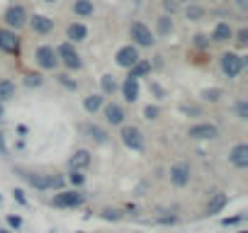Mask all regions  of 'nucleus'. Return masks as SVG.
Here are the masks:
<instances>
[{
  "label": "nucleus",
  "mask_w": 248,
  "mask_h": 233,
  "mask_svg": "<svg viewBox=\"0 0 248 233\" xmlns=\"http://www.w3.org/2000/svg\"><path fill=\"white\" fill-rule=\"evenodd\" d=\"M149 92H151V95H154V100H158V102H163V100L168 97L166 87H163L158 80H149Z\"/></svg>",
  "instance_id": "31"
},
{
  "label": "nucleus",
  "mask_w": 248,
  "mask_h": 233,
  "mask_svg": "<svg viewBox=\"0 0 248 233\" xmlns=\"http://www.w3.org/2000/svg\"><path fill=\"white\" fill-rule=\"evenodd\" d=\"M129 37H132V44L137 49H151L156 44V37H154L151 27L146 22H141V20H134L129 25Z\"/></svg>",
  "instance_id": "5"
},
{
  "label": "nucleus",
  "mask_w": 248,
  "mask_h": 233,
  "mask_svg": "<svg viewBox=\"0 0 248 233\" xmlns=\"http://www.w3.org/2000/svg\"><path fill=\"white\" fill-rule=\"evenodd\" d=\"M209 44H212V39H209V34H202V32H197V34L192 37V46H195V49H200V51H204V49H209Z\"/></svg>",
  "instance_id": "36"
},
{
  "label": "nucleus",
  "mask_w": 248,
  "mask_h": 233,
  "mask_svg": "<svg viewBox=\"0 0 248 233\" xmlns=\"http://www.w3.org/2000/svg\"><path fill=\"white\" fill-rule=\"evenodd\" d=\"M187 136L192 141H214V139H219V127L212 122H197L187 129Z\"/></svg>",
  "instance_id": "10"
},
{
  "label": "nucleus",
  "mask_w": 248,
  "mask_h": 233,
  "mask_svg": "<svg viewBox=\"0 0 248 233\" xmlns=\"http://www.w3.org/2000/svg\"><path fill=\"white\" fill-rule=\"evenodd\" d=\"M119 90V83H117V78L112 75V73H105L102 78H100V92L107 97V95H114Z\"/></svg>",
  "instance_id": "26"
},
{
  "label": "nucleus",
  "mask_w": 248,
  "mask_h": 233,
  "mask_svg": "<svg viewBox=\"0 0 248 233\" xmlns=\"http://www.w3.org/2000/svg\"><path fill=\"white\" fill-rule=\"evenodd\" d=\"M158 223H178V216H161Z\"/></svg>",
  "instance_id": "45"
},
{
  "label": "nucleus",
  "mask_w": 248,
  "mask_h": 233,
  "mask_svg": "<svg viewBox=\"0 0 248 233\" xmlns=\"http://www.w3.org/2000/svg\"><path fill=\"white\" fill-rule=\"evenodd\" d=\"M66 182H71L73 189H80V187L85 185V170H68Z\"/></svg>",
  "instance_id": "30"
},
{
  "label": "nucleus",
  "mask_w": 248,
  "mask_h": 233,
  "mask_svg": "<svg viewBox=\"0 0 248 233\" xmlns=\"http://www.w3.org/2000/svg\"><path fill=\"white\" fill-rule=\"evenodd\" d=\"M246 218V214H236V216H226V218H221V226H236V223H241Z\"/></svg>",
  "instance_id": "43"
},
{
  "label": "nucleus",
  "mask_w": 248,
  "mask_h": 233,
  "mask_svg": "<svg viewBox=\"0 0 248 233\" xmlns=\"http://www.w3.org/2000/svg\"><path fill=\"white\" fill-rule=\"evenodd\" d=\"M134 5H141V0H134Z\"/></svg>",
  "instance_id": "52"
},
{
  "label": "nucleus",
  "mask_w": 248,
  "mask_h": 233,
  "mask_svg": "<svg viewBox=\"0 0 248 233\" xmlns=\"http://www.w3.org/2000/svg\"><path fill=\"white\" fill-rule=\"evenodd\" d=\"M139 58H141V54H139V49H137L134 44H124V46H119L117 54H114V63H117L119 68H127V71H129Z\"/></svg>",
  "instance_id": "11"
},
{
  "label": "nucleus",
  "mask_w": 248,
  "mask_h": 233,
  "mask_svg": "<svg viewBox=\"0 0 248 233\" xmlns=\"http://www.w3.org/2000/svg\"><path fill=\"white\" fill-rule=\"evenodd\" d=\"M248 66V56L246 54H236V51H224L219 56V68L224 73V78L229 80H236Z\"/></svg>",
  "instance_id": "2"
},
{
  "label": "nucleus",
  "mask_w": 248,
  "mask_h": 233,
  "mask_svg": "<svg viewBox=\"0 0 248 233\" xmlns=\"http://www.w3.org/2000/svg\"><path fill=\"white\" fill-rule=\"evenodd\" d=\"M27 20H30V13H27V8H25L22 3H13V5H8L5 13H3L5 27H8V29H15V32H20L22 27H27Z\"/></svg>",
  "instance_id": "7"
},
{
  "label": "nucleus",
  "mask_w": 248,
  "mask_h": 233,
  "mask_svg": "<svg viewBox=\"0 0 248 233\" xmlns=\"http://www.w3.org/2000/svg\"><path fill=\"white\" fill-rule=\"evenodd\" d=\"M85 204V194L80 189H59L51 197L54 209H80Z\"/></svg>",
  "instance_id": "6"
},
{
  "label": "nucleus",
  "mask_w": 248,
  "mask_h": 233,
  "mask_svg": "<svg viewBox=\"0 0 248 233\" xmlns=\"http://www.w3.org/2000/svg\"><path fill=\"white\" fill-rule=\"evenodd\" d=\"M102 114H105V122H107L109 127L127 124V112H124V107L117 104V102H105V104H102Z\"/></svg>",
  "instance_id": "13"
},
{
  "label": "nucleus",
  "mask_w": 248,
  "mask_h": 233,
  "mask_svg": "<svg viewBox=\"0 0 248 233\" xmlns=\"http://www.w3.org/2000/svg\"><path fill=\"white\" fill-rule=\"evenodd\" d=\"M119 92H122V97L127 100V102H132V104H134V102L139 100V95H141L139 80H137V78H129V75H127V78H124V80L119 83Z\"/></svg>",
  "instance_id": "17"
},
{
  "label": "nucleus",
  "mask_w": 248,
  "mask_h": 233,
  "mask_svg": "<svg viewBox=\"0 0 248 233\" xmlns=\"http://www.w3.org/2000/svg\"><path fill=\"white\" fill-rule=\"evenodd\" d=\"M78 129H80V134H85V136H88L93 144H97V146H105V144L109 141V134H107V129H105V127H100V124L85 122V124H80Z\"/></svg>",
  "instance_id": "15"
},
{
  "label": "nucleus",
  "mask_w": 248,
  "mask_h": 233,
  "mask_svg": "<svg viewBox=\"0 0 248 233\" xmlns=\"http://www.w3.org/2000/svg\"><path fill=\"white\" fill-rule=\"evenodd\" d=\"M34 63L39 66V71H56L59 68V58H56V49L51 44H42L34 51Z\"/></svg>",
  "instance_id": "9"
},
{
  "label": "nucleus",
  "mask_w": 248,
  "mask_h": 233,
  "mask_svg": "<svg viewBox=\"0 0 248 233\" xmlns=\"http://www.w3.org/2000/svg\"><path fill=\"white\" fill-rule=\"evenodd\" d=\"M119 141L124 144V148H129L134 153H144L146 151V136L134 124H122L119 127Z\"/></svg>",
  "instance_id": "3"
},
{
  "label": "nucleus",
  "mask_w": 248,
  "mask_h": 233,
  "mask_svg": "<svg viewBox=\"0 0 248 233\" xmlns=\"http://www.w3.org/2000/svg\"><path fill=\"white\" fill-rule=\"evenodd\" d=\"M200 97H202L204 102H209V104H217V102L224 97V90H221V87H204V90L200 92Z\"/></svg>",
  "instance_id": "29"
},
{
  "label": "nucleus",
  "mask_w": 248,
  "mask_h": 233,
  "mask_svg": "<svg viewBox=\"0 0 248 233\" xmlns=\"http://www.w3.org/2000/svg\"><path fill=\"white\" fill-rule=\"evenodd\" d=\"M0 204H3V194H0Z\"/></svg>",
  "instance_id": "53"
},
{
  "label": "nucleus",
  "mask_w": 248,
  "mask_h": 233,
  "mask_svg": "<svg viewBox=\"0 0 248 233\" xmlns=\"http://www.w3.org/2000/svg\"><path fill=\"white\" fill-rule=\"evenodd\" d=\"M90 163H93V156H90L88 148H76L71 153V158H68V168L71 170H88Z\"/></svg>",
  "instance_id": "18"
},
{
  "label": "nucleus",
  "mask_w": 248,
  "mask_h": 233,
  "mask_svg": "<svg viewBox=\"0 0 248 233\" xmlns=\"http://www.w3.org/2000/svg\"><path fill=\"white\" fill-rule=\"evenodd\" d=\"M226 204H229V194L226 192H214V194H209V202L204 206V214L207 216H217V214H221L226 209Z\"/></svg>",
  "instance_id": "19"
},
{
  "label": "nucleus",
  "mask_w": 248,
  "mask_h": 233,
  "mask_svg": "<svg viewBox=\"0 0 248 233\" xmlns=\"http://www.w3.org/2000/svg\"><path fill=\"white\" fill-rule=\"evenodd\" d=\"M15 90H17V85H15L10 78H3V80H0V102L13 100V97H15Z\"/></svg>",
  "instance_id": "28"
},
{
  "label": "nucleus",
  "mask_w": 248,
  "mask_h": 233,
  "mask_svg": "<svg viewBox=\"0 0 248 233\" xmlns=\"http://www.w3.org/2000/svg\"><path fill=\"white\" fill-rule=\"evenodd\" d=\"M173 3H178V5H187V3H192V0H173Z\"/></svg>",
  "instance_id": "49"
},
{
  "label": "nucleus",
  "mask_w": 248,
  "mask_h": 233,
  "mask_svg": "<svg viewBox=\"0 0 248 233\" xmlns=\"http://www.w3.org/2000/svg\"><path fill=\"white\" fill-rule=\"evenodd\" d=\"M168 180H170V185L178 187V189L187 187L190 180H192V170H190V165H187V163H175V165H170V170H168Z\"/></svg>",
  "instance_id": "12"
},
{
  "label": "nucleus",
  "mask_w": 248,
  "mask_h": 233,
  "mask_svg": "<svg viewBox=\"0 0 248 233\" xmlns=\"http://www.w3.org/2000/svg\"><path fill=\"white\" fill-rule=\"evenodd\" d=\"M0 51L8 54V56H20L22 51V39L15 29L8 27H0Z\"/></svg>",
  "instance_id": "8"
},
{
  "label": "nucleus",
  "mask_w": 248,
  "mask_h": 233,
  "mask_svg": "<svg viewBox=\"0 0 248 233\" xmlns=\"http://www.w3.org/2000/svg\"><path fill=\"white\" fill-rule=\"evenodd\" d=\"M66 39L73 42V44L85 42V39H88V27H85L83 22H71V25L66 27Z\"/></svg>",
  "instance_id": "21"
},
{
  "label": "nucleus",
  "mask_w": 248,
  "mask_h": 233,
  "mask_svg": "<svg viewBox=\"0 0 248 233\" xmlns=\"http://www.w3.org/2000/svg\"><path fill=\"white\" fill-rule=\"evenodd\" d=\"M17 175L30 185V187H34L37 192H51V189H63V185H66V177L63 175H44V173H30V170H22V168H17Z\"/></svg>",
  "instance_id": "1"
},
{
  "label": "nucleus",
  "mask_w": 248,
  "mask_h": 233,
  "mask_svg": "<svg viewBox=\"0 0 248 233\" xmlns=\"http://www.w3.org/2000/svg\"><path fill=\"white\" fill-rule=\"evenodd\" d=\"M56 80H59V85H61V87H66L68 92H76V90H78V83H76L68 73H59V75H56Z\"/></svg>",
  "instance_id": "34"
},
{
  "label": "nucleus",
  "mask_w": 248,
  "mask_h": 233,
  "mask_svg": "<svg viewBox=\"0 0 248 233\" xmlns=\"http://www.w3.org/2000/svg\"><path fill=\"white\" fill-rule=\"evenodd\" d=\"M25 85L27 87H42L44 85V75L42 73H27L25 75Z\"/></svg>",
  "instance_id": "38"
},
{
  "label": "nucleus",
  "mask_w": 248,
  "mask_h": 233,
  "mask_svg": "<svg viewBox=\"0 0 248 233\" xmlns=\"http://www.w3.org/2000/svg\"><path fill=\"white\" fill-rule=\"evenodd\" d=\"M233 112H236V116L241 122H248V102L246 100H236L233 102Z\"/></svg>",
  "instance_id": "37"
},
{
  "label": "nucleus",
  "mask_w": 248,
  "mask_h": 233,
  "mask_svg": "<svg viewBox=\"0 0 248 233\" xmlns=\"http://www.w3.org/2000/svg\"><path fill=\"white\" fill-rule=\"evenodd\" d=\"M0 233H13L10 228H0Z\"/></svg>",
  "instance_id": "50"
},
{
  "label": "nucleus",
  "mask_w": 248,
  "mask_h": 233,
  "mask_svg": "<svg viewBox=\"0 0 248 233\" xmlns=\"http://www.w3.org/2000/svg\"><path fill=\"white\" fill-rule=\"evenodd\" d=\"M42 3H46V5H51V3H56V0H42Z\"/></svg>",
  "instance_id": "51"
},
{
  "label": "nucleus",
  "mask_w": 248,
  "mask_h": 233,
  "mask_svg": "<svg viewBox=\"0 0 248 233\" xmlns=\"http://www.w3.org/2000/svg\"><path fill=\"white\" fill-rule=\"evenodd\" d=\"M102 104H105V95H102V92H93V95H88V97L83 100V109H85L88 114H97V112L102 109Z\"/></svg>",
  "instance_id": "22"
},
{
  "label": "nucleus",
  "mask_w": 248,
  "mask_h": 233,
  "mask_svg": "<svg viewBox=\"0 0 248 233\" xmlns=\"http://www.w3.org/2000/svg\"><path fill=\"white\" fill-rule=\"evenodd\" d=\"M173 29H175V25H173V17L170 15H161L156 20V34L158 37H170Z\"/></svg>",
  "instance_id": "25"
},
{
  "label": "nucleus",
  "mask_w": 248,
  "mask_h": 233,
  "mask_svg": "<svg viewBox=\"0 0 248 233\" xmlns=\"http://www.w3.org/2000/svg\"><path fill=\"white\" fill-rule=\"evenodd\" d=\"M161 8H163V15H175V13H180V5L178 3H173V0H163L161 3Z\"/></svg>",
  "instance_id": "41"
},
{
  "label": "nucleus",
  "mask_w": 248,
  "mask_h": 233,
  "mask_svg": "<svg viewBox=\"0 0 248 233\" xmlns=\"http://www.w3.org/2000/svg\"><path fill=\"white\" fill-rule=\"evenodd\" d=\"M3 119H5V102H0V124H3Z\"/></svg>",
  "instance_id": "47"
},
{
  "label": "nucleus",
  "mask_w": 248,
  "mask_h": 233,
  "mask_svg": "<svg viewBox=\"0 0 248 233\" xmlns=\"http://www.w3.org/2000/svg\"><path fill=\"white\" fill-rule=\"evenodd\" d=\"M238 10H248V0H233Z\"/></svg>",
  "instance_id": "46"
},
{
  "label": "nucleus",
  "mask_w": 248,
  "mask_h": 233,
  "mask_svg": "<svg viewBox=\"0 0 248 233\" xmlns=\"http://www.w3.org/2000/svg\"><path fill=\"white\" fill-rule=\"evenodd\" d=\"M178 109H180L185 116H202V107H200V104H192V102H180Z\"/></svg>",
  "instance_id": "32"
},
{
  "label": "nucleus",
  "mask_w": 248,
  "mask_h": 233,
  "mask_svg": "<svg viewBox=\"0 0 248 233\" xmlns=\"http://www.w3.org/2000/svg\"><path fill=\"white\" fill-rule=\"evenodd\" d=\"M100 218H102V221H114V223H117V221L124 218V211H119V209H109V206H107V209L100 211Z\"/></svg>",
  "instance_id": "35"
},
{
  "label": "nucleus",
  "mask_w": 248,
  "mask_h": 233,
  "mask_svg": "<svg viewBox=\"0 0 248 233\" xmlns=\"http://www.w3.org/2000/svg\"><path fill=\"white\" fill-rule=\"evenodd\" d=\"M158 114H161V107H158V104H146V107H144V119H146V122H156Z\"/></svg>",
  "instance_id": "39"
},
{
  "label": "nucleus",
  "mask_w": 248,
  "mask_h": 233,
  "mask_svg": "<svg viewBox=\"0 0 248 233\" xmlns=\"http://www.w3.org/2000/svg\"><path fill=\"white\" fill-rule=\"evenodd\" d=\"M93 13H95L93 0H73V15H78V17H93Z\"/></svg>",
  "instance_id": "27"
},
{
  "label": "nucleus",
  "mask_w": 248,
  "mask_h": 233,
  "mask_svg": "<svg viewBox=\"0 0 248 233\" xmlns=\"http://www.w3.org/2000/svg\"><path fill=\"white\" fill-rule=\"evenodd\" d=\"M27 131H30V129H27L25 124H20V127H17V134H20V136H27Z\"/></svg>",
  "instance_id": "48"
},
{
  "label": "nucleus",
  "mask_w": 248,
  "mask_h": 233,
  "mask_svg": "<svg viewBox=\"0 0 248 233\" xmlns=\"http://www.w3.org/2000/svg\"><path fill=\"white\" fill-rule=\"evenodd\" d=\"M13 197H15V202H17L20 206H30V202H27V197H25V189L15 187V189H13Z\"/></svg>",
  "instance_id": "42"
},
{
  "label": "nucleus",
  "mask_w": 248,
  "mask_h": 233,
  "mask_svg": "<svg viewBox=\"0 0 248 233\" xmlns=\"http://www.w3.org/2000/svg\"><path fill=\"white\" fill-rule=\"evenodd\" d=\"M56 49V58H59V66H63L66 71H80L83 68V58L76 49L73 42H61Z\"/></svg>",
  "instance_id": "4"
},
{
  "label": "nucleus",
  "mask_w": 248,
  "mask_h": 233,
  "mask_svg": "<svg viewBox=\"0 0 248 233\" xmlns=\"http://www.w3.org/2000/svg\"><path fill=\"white\" fill-rule=\"evenodd\" d=\"M238 233H248V231H238Z\"/></svg>",
  "instance_id": "54"
},
{
  "label": "nucleus",
  "mask_w": 248,
  "mask_h": 233,
  "mask_svg": "<svg viewBox=\"0 0 248 233\" xmlns=\"http://www.w3.org/2000/svg\"><path fill=\"white\" fill-rule=\"evenodd\" d=\"M78 233H83V231H78Z\"/></svg>",
  "instance_id": "55"
},
{
  "label": "nucleus",
  "mask_w": 248,
  "mask_h": 233,
  "mask_svg": "<svg viewBox=\"0 0 248 233\" xmlns=\"http://www.w3.org/2000/svg\"><path fill=\"white\" fill-rule=\"evenodd\" d=\"M183 13H185V20H190V22H202L207 17V8L197 5V3H187V8Z\"/></svg>",
  "instance_id": "24"
},
{
  "label": "nucleus",
  "mask_w": 248,
  "mask_h": 233,
  "mask_svg": "<svg viewBox=\"0 0 248 233\" xmlns=\"http://www.w3.org/2000/svg\"><path fill=\"white\" fill-rule=\"evenodd\" d=\"M0 156L10 158V148H8V141H5V134L3 131H0Z\"/></svg>",
  "instance_id": "44"
},
{
  "label": "nucleus",
  "mask_w": 248,
  "mask_h": 233,
  "mask_svg": "<svg viewBox=\"0 0 248 233\" xmlns=\"http://www.w3.org/2000/svg\"><path fill=\"white\" fill-rule=\"evenodd\" d=\"M229 163H231L236 170H246V168H248V144H236V146L229 151Z\"/></svg>",
  "instance_id": "16"
},
{
  "label": "nucleus",
  "mask_w": 248,
  "mask_h": 233,
  "mask_svg": "<svg viewBox=\"0 0 248 233\" xmlns=\"http://www.w3.org/2000/svg\"><path fill=\"white\" fill-rule=\"evenodd\" d=\"M233 44H236V49H246L248 46V27H241L238 32H233Z\"/></svg>",
  "instance_id": "33"
},
{
  "label": "nucleus",
  "mask_w": 248,
  "mask_h": 233,
  "mask_svg": "<svg viewBox=\"0 0 248 233\" xmlns=\"http://www.w3.org/2000/svg\"><path fill=\"white\" fill-rule=\"evenodd\" d=\"M151 61H146V58H139L132 68H129V78H137V80H141V78H149L151 75Z\"/></svg>",
  "instance_id": "23"
},
{
  "label": "nucleus",
  "mask_w": 248,
  "mask_h": 233,
  "mask_svg": "<svg viewBox=\"0 0 248 233\" xmlns=\"http://www.w3.org/2000/svg\"><path fill=\"white\" fill-rule=\"evenodd\" d=\"M5 221H8V228H10V231H20V228H22V216H20V214H8Z\"/></svg>",
  "instance_id": "40"
},
{
  "label": "nucleus",
  "mask_w": 248,
  "mask_h": 233,
  "mask_svg": "<svg viewBox=\"0 0 248 233\" xmlns=\"http://www.w3.org/2000/svg\"><path fill=\"white\" fill-rule=\"evenodd\" d=\"M231 37H233V27L229 22H217L212 27V34H209V39L214 44H226V42H231Z\"/></svg>",
  "instance_id": "20"
},
{
  "label": "nucleus",
  "mask_w": 248,
  "mask_h": 233,
  "mask_svg": "<svg viewBox=\"0 0 248 233\" xmlns=\"http://www.w3.org/2000/svg\"><path fill=\"white\" fill-rule=\"evenodd\" d=\"M27 25H30V27H32V32H34V34H39V37L51 34V32H54V27H56V22H54L49 15H39V13L30 15Z\"/></svg>",
  "instance_id": "14"
}]
</instances>
